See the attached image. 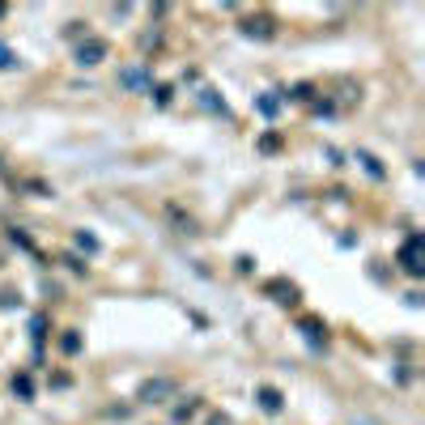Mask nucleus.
Here are the masks:
<instances>
[{
  "mask_svg": "<svg viewBox=\"0 0 425 425\" xmlns=\"http://www.w3.org/2000/svg\"><path fill=\"white\" fill-rule=\"evenodd\" d=\"M102 56H106V43H102V39H89V43H81V51H77V60H81V64H98Z\"/></svg>",
  "mask_w": 425,
  "mask_h": 425,
  "instance_id": "nucleus-1",
  "label": "nucleus"
},
{
  "mask_svg": "<svg viewBox=\"0 0 425 425\" xmlns=\"http://www.w3.org/2000/svg\"><path fill=\"white\" fill-rule=\"evenodd\" d=\"M119 81H123L128 89H145V85H149V72H145V68H123Z\"/></svg>",
  "mask_w": 425,
  "mask_h": 425,
  "instance_id": "nucleus-2",
  "label": "nucleus"
},
{
  "mask_svg": "<svg viewBox=\"0 0 425 425\" xmlns=\"http://www.w3.org/2000/svg\"><path fill=\"white\" fill-rule=\"evenodd\" d=\"M259 404H264L268 412H276V408H281V391H272V387H264V391H259Z\"/></svg>",
  "mask_w": 425,
  "mask_h": 425,
  "instance_id": "nucleus-3",
  "label": "nucleus"
},
{
  "mask_svg": "<svg viewBox=\"0 0 425 425\" xmlns=\"http://www.w3.org/2000/svg\"><path fill=\"white\" fill-rule=\"evenodd\" d=\"M242 30H247V34H259V39H268V34H272V22H264V17H259V22H247Z\"/></svg>",
  "mask_w": 425,
  "mask_h": 425,
  "instance_id": "nucleus-4",
  "label": "nucleus"
},
{
  "mask_svg": "<svg viewBox=\"0 0 425 425\" xmlns=\"http://www.w3.org/2000/svg\"><path fill=\"white\" fill-rule=\"evenodd\" d=\"M166 391H175V383H166V378H162V383H149V387H145V400H153V395H166Z\"/></svg>",
  "mask_w": 425,
  "mask_h": 425,
  "instance_id": "nucleus-5",
  "label": "nucleus"
},
{
  "mask_svg": "<svg viewBox=\"0 0 425 425\" xmlns=\"http://www.w3.org/2000/svg\"><path fill=\"white\" fill-rule=\"evenodd\" d=\"M9 64H13V60H9V51L0 47V68H9Z\"/></svg>",
  "mask_w": 425,
  "mask_h": 425,
  "instance_id": "nucleus-6",
  "label": "nucleus"
}]
</instances>
